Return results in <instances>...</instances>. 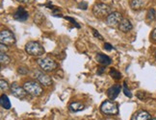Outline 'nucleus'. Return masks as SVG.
I'll return each mask as SVG.
<instances>
[{
  "mask_svg": "<svg viewBox=\"0 0 156 120\" xmlns=\"http://www.w3.org/2000/svg\"><path fill=\"white\" fill-rule=\"evenodd\" d=\"M7 45H5L3 43H1V45H0V49H1V53H4V51L6 52L7 51V47H6Z\"/></svg>",
  "mask_w": 156,
  "mask_h": 120,
  "instance_id": "nucleus-28",
  "label": "nucleus"
},
{
  "mask_svg": "<svg viewBox=\"0 0 156 120\" xmlns=\"http://www.w3.org/2000/svg\"><path fill=\"white\" fill-rule=\"evenodd\" d=\"M156 19V13H155V10L153 8L151 9H149L148 12H147V19L149 21H153L155 20Z\"/></svg>",
  "mask_w": 156,
  "mask_h": 120,
  "instance_id": "nucleus-20",
  "label": "nucleus"
},
{
  "mask_svg": "<svg viewBox=\"0 0 156 120\" xmlns=\"http://www.w3.org/2000/svg\"><path fill=\"white\" fill-rule=\"evenodd\" d=\"M0 104H1V107L4 108V109H6V110L11 109V102H10L7 95L3 94L1 96V99H0Z\"/></svg>",
  "mask_w": 156,
  "mask_h": 120,
  "instance_id": "nucleus-15",
  "label": "nucleus"
},
{
  "mask_svg": "<svg viewBox=\"0 0 156 120\" xmlns=\"http://www.w3.org/2000/svg\"><path fill=\"white\" fill-rule=\"evenodd\" d=\"M17 1L20 3H23V4H32L36 1V0H17Z\"/></svg>",
  "mask_w": 156,
  "mask_h": 120,
  "instance_id": "nucleus-27",
  "label": "nucleus"
},
{
  "mask_svg": "<svg viewBox=\"0 0 156 120\" xmlns=\"http://www.w3.org/2000/svg\"><path fill=\"white\" fill-rule=\"evenodd\" d=\"M11 91L15 97L19 99L25 98V96L27 94V91L24 89V87H20L16 83H14L13 85L11 86Z\"/></svg>",
  "mask_w": 156,
  "mask_h": 120,
  "instance_id": "nucleus-9",
  "label": "nucleus"
},
{
  "mask_svg": "<svg viewBox=\"0 0 156 120\" xmlns=\"http://www.w3.org/2000/svg\"><path fill=\"white\" fill-rule=\"evenodd\" d=\"M28 12L22 7H19L14 14V19L17 21H25L28 19Z\"/></svg>",
  "mask_w": 156,
  "mask_h": 120,
  "instance_id": "nucleus-10",
  "label": "nucleus"
},
{
  "mask_svg": "<svg viewBox=\"0 0 156 120\" xmlns=\"http://www.w3.org/2000/svg\"><path fill=\"white\" fill-rule=\"evenodd\" d=\"M93 33H94V36L95 38H98L99 39H103V38H102V36H101L97 30H94V29H93Z\"/></svg>",
  "mask_w": 156,
  "mask_h": 120,
  "instance_id": "nucleus-25",
  "label": "nucleus"
},
{
  "mask_svg": "<svg viewBox=\"0 0 156 120\" xmlns=\"http://www.w3.org/2000/svg\"><path fill=\"white\" fill-rule=\"evenodd\" d=\"M0 43L7 45L11 46L16 43V38L14 34L12 33L9 30H3L0 33Z\"/></svg>",
  "mask_w": 156,
  "mask_h": 120,
  "instance_id": "nucleus-6",
  "label": "nucleus"
},
{
  "mask_svg": "<svg viewBox=\"0 0 156 120\" xmlns=\"http://www.w3.org/2000/svg\"><path fill=\"white\" fill-rule=\"evenodd\" d=\"M123 93L125 94V96H127V97H129V98L132 97V93L130 91V89L127 87L126 84H125V83H123Z\"/></svg>",
  "mask_w": 156,
  "mask_h": 120,
  "instance_id": "nucleus-21",
  "label": "nucleus"
},
{
  "mask_svg": "<svg viewBox=\"0 0 156 120\" xmlns=\"http://www.w3.org/2000/svg\"><path fill=\"white\" fill-rule=\"evenodd\" d=\"M23 87H24L28 94L36 96V97H38V96L41 95V93H43V87L38 83H36L34 81L25 82L24 85H23Z\"/></svg>",
  "mask_w": 156,
  "mask_h": 120,
  "instance_id": "nucleus-3",
  "label": "nucleus"
},
{
  "mask_svg": "<svg viewBox=\"0 0 156 120\" xmlns=\"http://www.w3.org/2000/svg\"><path fill=\"white\" fill-rule=\"evenodd\" d=\"M109 74H110V76L113 78V79H115V80H119L122 78L121 72L118 71L116 68H111L110 71H109Z\"/></svg>",
  "mask_w": 156,
  "mask_h": 120,
  "instance_id": "nucleus-18",
  "label": "nucleus"
},
{
  "mask_svg": "<svg viewBox=\"0 0 156 120\" xmlns=\"http://www.w3.org/2000/svg\"><path fill=\"white\" fill-rule=\"evenodd\" d=\"M99 69H100V70H99V71L98 72V74H101V73H102V72L104 71V68H103V67H100Z\"/></svg>",
  "mask_w": 156,
  "mask_h": 120,
  "instance_id": "nucleus-30",
  "label": "nucleus"
},
{
  "mask_svg": "<svg viewBox=\"0 0 156 120\" xmlns=\"http://www.w3.org/2000/svg\"><path fill=\"white\" fill-rule=\"evenodd\" d=\"M25 51L31 56L41 57L44 54V48L37 41H29L25 45Z\"/></svg>",
  "mask_w": 156,
  "mask_h": 120,
  "instance_id": "nucleus-2",
  "label": "nucleus"
},
{
  "mask_svg": "<svg viewBox=\"0 0 156 120\" xmlns=\"http://www.w3.org/2000/svg\"><path fill=\"white\" fill-rule=\"evenodd\" d=\"M97 61L102 65H109L112 63L111 58L102 53H98L97 55Z\"/></svg>",
  "mask_w": 156,
  "mask_h": 120,
  "instance_id": "nucleus-14",
  "label": "nucleus"
},
{
  "mask_svg": "<svg viewBox=\"0 0 156 120\" xmlns=\"http://www.w3.org/2000/svg\"><path fill=\"white\" fill-rule=\"evenodd\" d=\"M93 13L95 16H98V17L108 16L112 13V9L110 6H108L104 3H98L94 6Z\"/></svg>",
  "mask_w": 156,
  "mask_h": 120,
  "instance_id": "nucleus-5",
  "label": "nucleus"
},
{
  "mask_svg": "<svg viewBox=\"0 0 156 120\" xmlns=\"http://www.w3.org/2000/svg\"><path fill=\"white\" fill-rule=\"evenodd\" d=\"M132 28H133V25H132V23L128 19H122V20L119 22V31H122L123 33L129 32L130 30H132Z\"/></svg>",
  "mask_w": 156,
  "mask_h": 120,
  "instance_id": "nucleus-12",
  "label": "nucleus"
},
{
  "mask_svg": "<svg viewBox=\"0 0 156 120\" xmlns=\"http://www.w3.org/2000/svg\"><path fill=\"white\" fill-rule=\"evenodd\" d=\"M151 37H152V39L156 41V28L153 30L152 31V34H151Z\"/></svg>",
  "mask_w": 156,
  "mask_h": 120,
  "instance_id": "nucleus-29",
  "label": "nucleus"
},
{
  "mask_svg": "<svg viewBox=\"0 0 156 120\" xmlns=\"http://www.w3.org/2000/svg\"><path fill=\"white\" fill-rule=\"evenodd\" d=\"M0 87H1V89L4 91H8V89L10 88V87H9V85H8V83L6 82V81H4V80H1L0 81Z\"/></svg>",
  "mask_w": 156,
  "mask_h": 120,
  "instance_id": "nucleus-22",
  "label": "nucleus"
},
{
  "mask_svg": "<svg viewBox=\"0 0 156 120\" xmlns=\"http://www.w3.org/2000/svg\"><path fill=\"white\" fill-rule=\"evenodd\" d=\"M37 63L40 65V67L45 72H51L55 70L58 67L56 62H54L50 58H41L37 60Z\"/></svg>",
  "mask_w": 156,
  "mask_h": 120,
  "instance_id": "nucleus-4",
  "label": "nucleus"
},
{
  "mask_svg": "<svg viewBox=\"0 0 156 120\" xmlns=\"http://www.w3.org/2000/svg\"><path fill=\"white\" fill-rule=\"evenodd\" d=\"M151 120H156V118H153V119H151Z\"/></svg>",
  "mask_w": 156,
  "mask_h": 120,
  "instance_id": "nucleus-31",
  "label": "nucleus"
},
{
  "mask_svg": "<svg viewBox=\"0 0 156 120\" xmlns=\"http://www.w3.org/2000/svg\"><path fill=\"white\" fill-rule=\"evenodd\" d=\"M104 49H105V50H107V51H111V50H113V49H114V47H113L110 43H106L104 44Z\"/></svg>",
  "mask_w": 156,
  "mask_h": 120,
  "instance_id": "nucleus-26",
  "label": "nucleus"
},
{
  "mask_svg": "<svg viewBox=\"0 0 156 120\" xmlns=\"http://www.w3.org/2000/svg\"><path fill=\"white\" fill-rule=\"evenodd\" d=\"M122 20V15L119 12H112L106 19L107 24L110 26H116L118 24H119V22Z\"/></svg>",
  "mask_w": 156,
  "mask_h": 120,
  "instance_id": "nucleus-7",
  "label": "nucleus"
},
{
  "mask_svg": "<svg viewBox=\"0 0 156 120\" xmlns=\"http://www.w3.org/2000/svg\"><path fill=\"white\" fill-rule=\"evenodd\" d=\"M64 19H67V20H69V21H70L76 28H80V25H79V24H78V23L76 22V20H74L73 19H71V17H69V16H64Z\"/></svg>",
  "mask_w": 156,
  "mask_h": 120,
  "instance_id": "nucleus-23",
  "label": "nucleus"
},
{
  "mask_svg": "<svg viewBox=\"0 0 156 120\" xmlns=\"http://www.w3.org/2000/svg\"><path fill=\"white\" fill-rule=\"evenodd\" d=\"M17 72H19L20 74H26V73H28V69L25 67H20L17 69Z\"/></svg>",
  "mask_w": 156,
  "mask_h": 120,
  "instance_id": "nucleus-24",
  "label": "nucleus"
},
{
  "mask_svg": "<svg viewBox=\"0 0 156 120\" xmlns=\"http://www.w3.org/2000/svg\"><path fill=\"white\" fill-rule=\"evenodd\" d=\"M144 5V0H132L130 6L133 10H139L143 7Z\"/></svg>",
  "mask_w": 156,
  "mask_h": 120,
  "instance_id": "nucleus-17",
  "label": "nucleus"
},
{
  "mask_svg": "<svg viewBox=\"0 0 156 120\" xmlns=\"http://www.w3.org/2000/svg\"><path fill=\"white\" fill-rule=\"evenodd\" d=\"M131 120H151V115L146 111H140L132 116Z\"/></svg>",
  "mask_w": 156,
  "mask_h": 120,
  "instance_id": "nucleus-13",
  "label": "nucleus"
},
{
  "mask_svg": "<svg viewBox=\"0 0 156 120\" xmlns=\"http://www.w3.org/2000/svg\"><path fill=\"white\" fill-rule=\"evenodd\" d=\"M35 77H36V79L39 81V83L41 84V85H43L44 87H49V86H51L52 79H51V78L48 75L44 74V72H41V71H36L35 72Z\"/></svg>",
  "mask_w": 156,
  "mask_h": 120,
  "instance_id": "nucleus-8",
  "label": "nucleus"
},
{
  "mask_svg": "<svg viewBox=\"0 0 156 120\" xmlns=\"http://www.w3.org/2000/svg\"><path fill=\"white\" fill-rule=\"evenodd\" d=\"M0 62H1V64L2 65H7L11 63V59L9 56H7L6 54L4 53H1L0 54Z\"/></svg>",
  "mask_w": 156,
  "mask_h": 120,
  "instance_id": "nucleus-19",
  "label": "nucleus"
},
{
  "mask_svg": "<svg viewBox=\"0 0 156 120\" xmlns=\"http://www.w3.org/2000/svg\"><path fill=\"white\" fill-rule=\"evenodd\" d=\"M155 57H156V53H155Z\"/></svg>",
  "mask_w": 156,
  "mask_h": 120,
  "instance_id": "nucleus-32",
  "label": "nucleus"
},
{
  "mask_svg": "<svg viewBox=\"0 0 156 120\" xmlns=\"http://www.w3.org/2000/svg\"><path fill=\"white\" fill-rule=\"evenodd\" d=\"M121 89H122L121 85H115V86L109 87V88H108V91H107L108 97H109L111 100H115L118 97V95L119 94V92H121Z\"/></svg>",
  "mask_w": 156,
  "mask_h": 120,
  "instance_id": "nucleus-11",
  "label": "nucleus"
},
{
  "mask_svg": "<svg viewBox=\"0 0 156 120\" xmlns=\"http://www.w3.org/2000/svg\"><path fill=\"white\" fill-rule=\"evenodd\" d=\"M100 111L106 115H117L119 113V106L116 102L106 100L101 104Z\"/></svg>",
  "mask_w": 156,
  "mask_h": 120,
  "instance_id": "nucleus-1",
  "label": "nucleus"
},
{
  "mask_svg": "<svg viewBox=\"0 0 156 120\" xmlns=\"http://www.w3.org/2000/svg\"><path fill=\"white\" fill-rule=\"evenodd\" d=\"M69 111H73V112H77V111H80L84 109V105L79 103V102H73L69 105Z\"/></svg>",
  "mask_w": 156,
  "mask_h": 120,
  "instance_id": "nucleus-16",
  "label": "nucleus"
}]
</instances>
